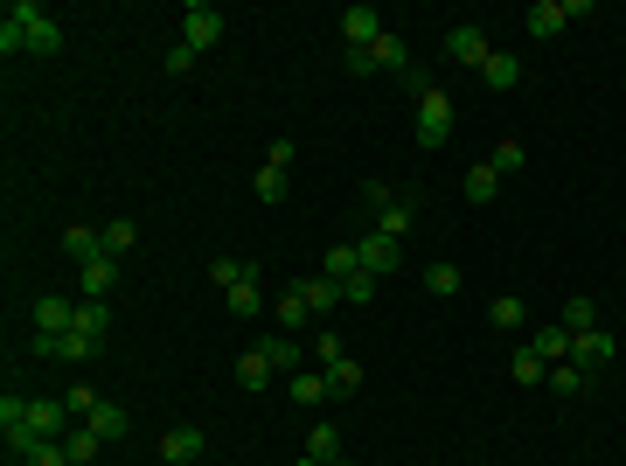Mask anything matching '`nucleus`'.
Here are the masks:
<instances>
[{
	"label": "nucleus",
	"mask_w": 626,
	"mask_h": 466,
	"mask_svg": "<svg viewBox=\"0 0 626 466\" xmlns=\"http://www.w3.org/2000/svg\"><path fill=\"white\" fill-rule=\"evenodd\" d=\"M63 49V21L42 0H7L0 14V56H56Z\"/></svg>",
	"instance_id": "obj_1"
},
{
	"label": "nucleus",
	"mask_w": 626,
	"mask_h": 466,
	"mask_svg": "<svg viewBox=\"0 0 626 466\" xmlns=\"http://www.w3.org/2000/svg\"><path fill=\"white\" fill-rule=\"evenodd\" d=\"M404 91L418 98V147H446L453 140V98L432 77H418V70H404Z\"/></svg>",
	"instance_id": "obj_2"
},
{
	"label": "nucleus",
	"mask_w": 626,
	"mask_h": 466,
	"mask_svg": "<svg viewBox=\"0 0 626 466\" xmlns=\"http://www.w3.org/2000/svg\"><path fill=\"white\" fill-rule=\"evenodd\" d=\"M313 362H320V376H327L334 397H355V390H362V362H355L334 334H313Z\"/></svg>",
	"instance_id": "obj_3"
},
{
	"label": "nucleus",
	"mask_w": 626,
	"mask_h": 466,
	"mask_svg": "<svg viewBox=\"0 0 626 466\" xmlns=\"http://www.w3.org/2000/svg\"><path fill=\"white\" fill-rule=\"evenodd\" d=\"M181 42L202 56V49H216L223 42V14L209 7V0H188V14H181Z\"/></svg>",
	"instance_id": "obj_4"
},
{
	"label": "nucleus",
	"mask_w": 626,
	"mask_h": 466,
	"mask_svg": "<svg viewBox=\"0 0 626 466\" xmlns=\"http://www.w3.org/2000/svg\"><path fill=\"white\" fill-rule=\"evenodd\" d=\"M202 446H209V439H202L195 425H167V432H160V466H195Z\"/></svg>",
	"instance_id": "obj_5"
},
{
	"label": "nucleus",
	"mask_w": 626,
	"mask_h": 466,
	"mask_svg": "<svg viewBox=\"0 0 626 466\" xmlns=\"http://www.w3.org/2000/svg\"><path fill=\"white\" fill-rule=\"evenodd\" d=\"M355 251H362V272H376V279H390V272L404 265V244H397V237H383V230H369Z\"/></svg>",
	"instance_id": "obj_6"
},
{
	"label": "nucleus",
	"mask_w": 626,
	"mask_h": 466,
	"mask_svg": "<svg viewBox=\"0 0 626 466\" xmlns=\"http://www.w3.org/2000/svg\"><path fill=\"white\" fill-rule=\"evenodd\" d=\"M251 348H258V355H265L279 376H300V369H307V348H300V334H265V341H251Z\"/></svg>",
	"instance_id": "obj_7"
},
{
	"label": "nucleus",
	"mask_w": 626,
	"mask_h": 466,
	"mask_svg": "<svg viewBox=\"0 0 626 466\" xmlns=\"http://www.w3.org/2000/svg\"><path fill=\"white\" fill-rule=\"evenodd\" d=\"M571 362H578L585 376H599V369L613 362V334H606V327H592V334H571Z\"/></svg>",
	"instance_id": "obj_8"
},
{
	"label": "nucleus",
	"mask_w": 626,
	"mask_h": 466,
	"mask_svg": "<svg viewBox=\"0 0 626 466\" xmlns=\"http://www.w3.org/2000/svg\"><path fill=\"white\" fill-rule=\"evenodd\" d=\"M446 56H453L460 70H487V56H494V49H487V35H480V28H453V35H446Z\"/></svg>",
	"instance_id": "obj_9"
},
{
	"label": "nucleus",
	"mask_w": 626,
	"mask_h": 466,
	"mask_svg": "<svg viewBox=\"0 0 626 466\" xmlns=\"http://www.w3.org/2000/svg\"><path fill=\"white\" fill-rule=\"evenodd\" d=\"M70 327H77V300H63V293L35 300V334H70Z\"/></svg>",
	"instance_id": "obj_10"
},
{
	"label": "nucleus",
	"mask_w": 626,
	"mask_h": 466,
	"mask_svg": "<svg viewBox=\"0 0 626 466\" xmlns=\"http://www.w3.org/2000/svg\"><path fill=\"white\" fill-rule=\"evenodd\" d=\"M341 35H348V49H369V42L383 35V14H376L369 0H355V7L341 14Z\"/></svg>",
	"instance_id": "obj_11"
},
{
	"label": "nucleus",
	"mask_w": 626,
	"mask_h": 466,
	"mask_svg": "<svg viewBox=\"0 0 626 466\" xmlns=\"http://www.w3.org/2000/svg\"><path fill=\"white\" fill-rule=\"evenodd\" d=\"M411 223H418V202H411V195H397L390 209H376V230H383V237H397V244L411 237Z\"/></svg>",
	"instance_id": "obj_12"
},
{
	"label": "nucleus",
	"mask_w": 626,
	"mask_h": 466,
	"mask_svg": "<svg viewBox=\"0 0 626 466\" xmlns=\"http://www.w3.org/2000/svg\"><path fill=\"white\" fill-rule=\"evenodd\" d=\"M223 300H230V313H237V320H258V313H265V286H258V265H251V279H244V286H230Z\"/></svg>",
	"instance_id": "obj_13"
},
{
	"label": "nucleus",
	"mask_w": 626,
	"mask_h": 466,
	"mask_svg": "<svg viewBox=\"0 0 626 466\" xmlns=\"http://www.w3.org/2000/svg\"><path fill=\"white\" fill-rule=\"evenodd\" d=\"M529 348H536L543 362H571V327H557V320H550V327H536V334H529Z\"/></svg>",
	"instance_id": "obj_14"
},
{
	"label": "nucleus",
	"mask_w": 626,
	"mask_h": 466,
	"mask_svg": "<svg viewBox=\"0 0 626 466\" xmlns=\"http://www.w3.org/2000/svg\"><path fill=\"white\" fill-rule=\"evenodd\" d=\"M307 460H320V466L348 460V453H341V432H334V425H327V418H320V425H313V432H307Z\"/></svg>",
	"instance_id": "obj_15"
},
{
	"label": "nucleus",
	"mask_w": 626,
	"mask_h": 466,
	"mask_svg": "<svg viewBox=\"0 0 626 466\" xmlns=\"http://www.w3.org/2000/svg\"><path fill=\"white\" fill-rule=\"evenodd\" d=\"M564 21H571V7H564V0H536V7H529V35H543V42H550Z\"/></svg>",
	"instance_id": "obj_16"
},
{
	"label": "nucleus",
	"mask_w": 626,
	"mask_h": 466,
	"mask_svg": "<svg viewBox=\"0 0 626 466\" xmlns=\"http://www.w3.org/2000/svg\"><path fill=\"white\" fill-rule=\"evenodd\" d=\"M480 84H487V91H515V84H522V63L494 49V56H487V70H480Z\"/></svg>",
	"instance_id": "obj_17"
},
{
	"label": "nucleus",
	"mask_w": 626,
	"mask_h": 466,
	"mask_svg": "<svg viewBox=\"0 0 626 466\" xmlns=\"http://www.w3.org/2000/svg\"><path fill=\"white\" fill-rule=\"evenodd\" d=\"M63 251H70L77 265H98V258H105V237H98V230H77V223H70V230H63Z\"/></svg>",
	"instance_id": "obj_18"
},
{
	"label": "nucleus",
	"mask_w": 626,
	"mask_h": 466,
	"mask_svg": "<svg viewBox=\"0 0 626 466\" xmlns=\"http://www.w3.org/2000/svg\"><path fill=\"white\" fill-rule=\"evenodd\" d=\"M98 237H105V258H119V265H126V251L140 244V223H133V216H119V223H105Z\"/></svg>",
	"instance_id": "obj_19"
},
{
	"label": "nucleus",
	"mask_w": 626,
	"mask_h": 466,
	"mask_svg": "<svg viewBox=\"0 0 626 466\" xmlns=\"http://www.w3.org/2000/svg\"><path fill=\"white\" fill-rule=\"evenodd\" d=\"M543 383H550L557 397H585V390H592V376H585L578 362H550V376H543Z\"/></svg>",
	"instance_id": "obj_20"
},
{
	"label": "nucleus",
	"mask_w": 626,
	"mask_h": 466,
	"mask_svg": "<svg viewBox=\"0 0 626 466\" xmlns=\"http://www.w3.org/2000/svg\"><path fill=\"white\" fill-rule=\"evenodd\" d=\"M460 195H467V202H494V195H501V174H494V167L480 160V167H467V181H460Z\"/></svg>",
	"instance_id": "obj_21"
},
{
	"label": "nucleus",
	"mask_w": 626,
	"mask_h": 466,
	"mask_svg": "<svg viewBox=\"0 0 626 466\" xmlns=\"http://www.w3.org/2000/svg\"><path fill=\"white\" fill-rule=\"evenodd\" d=\"M77 334L105 341V334H112V307H105V300H77Z\"/></svg>",
	"instance_id": "obj_22"
},
{
	"label": "nucleus",
	"mask_w": 626,
	"mask_h": 466,
	"mask_svg": "<svg viewBox=\"0 0 626 466\" xmlns=\"http://www.w3.org/2000/svg\"><path fill=\"white\" fill-rule=\"evenodd\" d=\"M355 272H362V251H355V244H334V251H327V265H320V279H334V286H341V279H355Z\"/></svg>",
	"instance_id": "obj_23"
},
{
	"label": "nucleus",
	"mask_w": 626,
	"mask_h": 466,
	"mask_svg": "<svg viewBox=\"0 0 626 466\" xmlns=\"http://www.w3.org/2000/svg\"><path fill=\"white\" fill-rule=\"evenodd\" d=\"M119 286V258H98V265H84V300H105Z\"/></svg>",
	"instance_id": "obj_24"
},
{
	"label": "nucleus",
	"mask_w": 626,
	"mask_h": 466,
	"mask_svg": "<svg viewBox=\"0 0 626 466\" xmlns=\"http://www.w3.org/2000/svg\"><path fill=\"white\" fill-rule=\"evenodd\" d=\"M272 376H279V369H272V362H265L258 348H244V355H237V383H244V390H265Z\"/></svg>",
	"instance_id": "obj_25"
},
{
	"label": "nucleus",
	"mask_w": 626,
	"mask_h": 466,
	"mask_svg": "<svg viewBox=\"0 0 626 466\" xmlns=\"http://www.w3.org/2000/svg\"><path fill=\"white\" fill-rule=\"evenodd\" d=\"M272 313H279V334H300V327H307V320H313V307H307V300H300V286H293L286 300H272Z\"/></svg>",
	"instance_id": "obj_26"
},
{
	"label": "nucleus",
	"mask_w": 626,
	"mask_h": 466,
	"mask_svg": "<svg viewBox=\"0 0 626 466\" xmlns=\"http://www.w3.org/2000/svg\"><path fill=\"white\" fill-rule=\"evenodd\" d=\"M557 327H571V334H592V327H599V300H564Z\"/></svg>",
	"instance_id": "obj_27"
},
{
	"label": "nucleus",
	"mask_w": 626,
	"mask_h": 466,
	"mask_svg": "<svg viewBox=\"0 0 626 466\" xmlns=\"http://www.w3.org/2000/svg\"><path fill=\"white\" fill-rule=\"evenodd\" d=\"M84 425H91V432H98L105 446H112V439H126V411H119V404H98V411H91Z\"/></svg>",
	"instance_id": "obj_28"
},
{
	"label": "nucleus",
	"mask_w": 626,
	"mask_h": 466,
	"mask_svg": "<svg viewBox=\"0 0 626 466\" xmlns=\"http://www.w3.org/2000/svg\"><path fill=\"white\" fill-rule=\"evenodd\" d=\"M300 300H307L313 313H334V307H348V300H341V286H334V279H307V286H300Z\"/></svg>",
	"instance_id": "obj_29"
},
{
	"label": "nucleus",
	"mask_w": 626,
	"mask_h": 466,
	"mask_svg": "<svg viewBox=\"0 0 626 466\" xmlns=\"http://www.w3.org/2000/svg\"><path fill=\"white\" fill-rule=\"evenodd\" d=\"M293 397H300V404H313V411H320V404H327L334 390H327V376H313V369H300V376H293Z\"/></svg>",
	"instance_id": "obj_30"
},
{
	"label": "nucleus",
	"mask_w": 626,
	"mask_h": 466,
	"mask_svg": "<svg viewBox=\"0 0 626 466\" xmlns=\"http://www.w3.org/2000/svg\"><path fill=\"white\" fill-rule=\"evenodd\" d=\"M522 140H494V154H487V167H494V174H522Z\"/></svg>",
	"instance_id": "obj_31"
},
{
	"label": "nucleus",
	"mask_w": 626,
	"mask_h": 466,
	"mask_svg": "<svg viewBox=\"0 0 626 466\" xmlns=\"http://www.w3.org/2000/svg\"><path fill=\"white\" fill-rule=\"evenodd\" d=\"M376 286H383L376 272H355V279H341V300H348V307H369V300H376Z\"/></svg>",
	"instance_id": "obj_32"
},
{
	"label": "nucleus",
	"mask_w": 626,
	"mask_h": 466,
	"mask_svg": "<svg viewBox=\"0 0 626 466\" xmlns=\"http://www.w3.org/2000/svg\"><path fill=\"white\" fill-rule=\"evenodd\" d=\"M258 202H286V167H258Z\"/></svg>",
	"instance_id": "obj_33"
},
{
	"label": "nucleus",
	"mask_w": 626,
	"mask_h": 466,
	"mask_svg": "<svg viewBox=\"0 0 626 466\" xmlns=\"http://www.w3.org/2000/svg\"><path fill=\"white\" fill-rule=\"evenodd\" d=\"M543 376H550V362L536 348H515V383H543Z\"/></svg>",
	"instance_id": "obj_34"
},
{
	"label": "nucleus",
	"mask_w": 626,
	"mask_h": 466,
	"mask_svg": "<svg viewBox=\"0 0 626 466\" xmlns=\"http://www.w3.org/2000/svg\"><path fill=\"white\" fill-rule=\"evenodd\" d=\"M63 446H70V460H77V466H84V460H98V453H105V439H98L91 425H84V432H70Z\"/></svg>",
	"instance_id": "obj_35"
},
{
	"label": "nucleus",
	"mask_w": 626,
	"mask_h": 466,
	"mask_svg": "<svg viewBox=\"0 0 626 466\" xmlns=\"http://www.w3.org/2000/svg\"><path fill=\"white\" fill-rule=\"evenodd\" d=\"M487 320L508 334V327H522V320H529V307H522V300H494V307H487Z\"/></svg>",
	"instance_id": "obj_36"
},
{
	"label": "nucleus",
	"mask_w": 626,
	"mask_h": 466,
	"mask_svg": "<svg viewBox=\"0 0 626 466\" xmlns=\"http://www.w3.org/2000/svg\"><path fill=\"white\" fill-rule=\"evenodd\" d=\"M209 279L230 293V286H244V279H251V265H237V258H216V265H209Z\"/></svg>",
	"instance_id": "obj_37"
},
{
	"label": "nucleus",
	"mask_w": 626,
	"mask_h": 466,
	"mask_svg": "<svg viewBox=\"0 0 626 466\" xmlns=\"http://www.w3.org/2000/svg\"><path fill=\"white\" fill-rule=\"evenodd\" d=\"M425 286H432V293H460V265H432Z\"/></svg>",
	"instance_id": "obj_38"
},
{
	"label": "nucleus",
	"mask_w": 626,
	"mask_h": 466,
	"mask_svg": "<svg viewBox=\"0 0 626 466\" xmlns=\"http://www.w3.org/2000/svg\"><path fill=\"white\" fill-rule=\"evenodd\" d=\"M63 404H70V418H91V411H98V404H105V397H98V390H84V383H77V390H70V397H63Z\"/></svg>",
	"instance_id": "obj_39"
},
{
	"label": "nucleus",
	"mask_w": 626,
	"mask_h": 466,
	"mask_svg": "<svg viewBox=\"0 0 626 466\" xmlns=\"http://www.w3.org/2000/svg\"><path fill=\"white\" fill-rule=\"evenodd\" d=\"M188 70H195V49L174 42V49H167V77H188Z\"/></svg>",
	"instance_id": "obj_40"
},
{
	"label": "nucleus",
	"mask_w": 626,
	"mask_h": 466,
	"mask_svg": "<svg viewBox=\"0 0 626 466\" xmlns=\"http://www.w3.org/2000/svg\"><path fill=\"white\" fill-rule=\"evenodd\" d=\"M293 466H320V460H293Z\"/></svg>",
	"instance_id": "obj_41"
},
{
	"label": "nucleus",
	"mask_w": 626,
	"mask_h": 466,
	"mask_svg": "<svg viewBox=\"0 0 626 466\" xmlns=\"http://www.w3.org/2000/svg\"><path fill=\"white\" fill-rule=\"evenodd\" d=\"M334 466H355V460H334Z\"/></svg>",
	"instance_id": "obj_42"
}]
</instances>
